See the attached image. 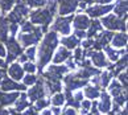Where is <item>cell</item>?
<instances>
[{"mask_svg":"<svg viewBox=\"0 0 128 115\" xmlns=\"http://www.w3.org/2000/svg\"><path fill=\"white\" fill-rule=\"evenodd\" d=\"M65 102L66 100H65V94L64 93H56L50 99V103L53 104L54 107H61Z\"/></svg>","mask_w":128,"mask_h":115,"instance_id":"1f68e13d","label":"cell"},{"mask_svg":"<svg viewBox=\"0 0 128 115\" xmlns=\"http://www.w3.org/2000/svg\"><path fill=\"white\" fill-rule=\"evenodd\" d=\"M42 82H44L46 94H56V93H61V90H62V85H61V81L42 79Z\"/></svg>","mask_w":128,"mask_h":115,"instance_id":"44dd1931","label":"cell"},{"mask_svg":"<svg viewBox=\"0 0 128 115\" xmlns=\"http://www.w3.org/2000/svg\"><path fill=\"white\" fill-rule=\"evenodd\" d=\"M16 0H0V11L3 13H7L8 11H11L15 6Z\"/></svg>","mask_w":128,"mask_h":115,"instance_id":"836d02e7","label":"cell"},{"mask_svg":"<svg viewBox=\"0 0 128 115\" xmlns=\"http://www.w3.org/2000/svg\"><path fill=\"white\" fill-rule=\"evenodd\" d=\"M72 21L73 16H58L53 19V24L50 27V31L57 33V35H62V36H69L72 32Z\"/></svg>","mask_w":128,"mask_h":115,"instance_id":"277c9868","label":"cell"},{"mask_svg":"<svg viewBox=\"0 0 128 115\" xmlns=\"http://www.w3.org/2000/svg\"><path fill=\"white\" fill-rule=\"evenodd\" d=\"M37 79H38V78H37L34 74H26V75L22 77V85H25L26 87H28V86H33L37 82Z\"/></svg>","mask_w":128,"mask_h":115,"instance_id":"8d00e7d4","label":"cell"},{"mask_svg":"<svg viewBox=\"0 0 128 115\" xmlns=\"http://www.w3.org/2000/svg\"><path fill=\"white\" fill-rule=\"evenodd\" d=\"M58 42H60V38L58 35L54 32H46V35L42 37V40L40 42L38 48H36V52H37V60H38V66L37 69L40 71L44 70V68L50 62L52 57L54 54V50L57 49L58 46Z\"/></svg>","mask_w":128,"mask_h":115,"instance_id":"6da1fadb","label":"cell"},{"mask_svg":"<svg viewBox=\"0 0 128 115\" xmlns=\"http://www.w3.org/2000/svg\"><path fill=\"white\" fill-rule=\"evenodd\" d=\"M50 104V100L46 99V98H42V99H38L34 102V108L38 111V110H44L46 108V106H49Z\"/></svg>","mask_w":128,"mask_h":115,"instance_id":"f35d334b","label":"cell"},{"mask_svg":"<svg viewBox=\"0 0 128 115\" xmlns=\"http://www.w3.org/2000/svg\"><path fill=\"white\" fill-rule=\"evenodd\" d=\"M8 27L9 23L6 17H0V42H6L8 38Z\"/></svg>","mask_w":128,"mask_h":115,"instance_id":"4dcf8cb0","label":"cell"},{"mask_svg":"<svg viewBox=\"0 0 128 115\" xmlns=\"http://www.w3.org/2000/svg\"><path fill=\"white\" fill-rule=\"evenodd\" d=\"M114 15L119 19L127 17V0H118V3L112 8Z\"/></svg>","mask_w":128,"mask_h":115,"instance_id":"d4e9b609","label":"cell"},{"mask_svg":"<svg viewBox=\"0 0 128 115\" xmlns=\"http://www.w3.org/2000/svg\"><path fill=\"white\" fill-rule=\"evenodd\" d=\"M126 19L123 17L119 19L118 16H115L114 13H108V15L103 16V19L100 20L102 27H106L107 31H120V32H126L127 29V24H126Z\"/></svg>","mask_w":128,"mask_h":115,"instance_id":"5b68a950","label":"cell"},{"mask_svg":"<svg viewBox=\"0 0 128 115\" xmlns=\"http://www.w3.org/2000/svg\"><path fill=\"white\" fill-rule=\"evenodd\" d=\"M0 115H9V110H7V108H0Z\"/></svg>","mask_w":128,"mask_h":115,"instance_id":"db71d44e","label":"cell"},{"mask_svg":"<svg viewBox=\"0 0 128 115\" xmlns=\"http://www.w3.org/2000/svg\"><path fill=\"white\" fill-rule=\"evenodd\" d=\"M28 16H29V7L24 3V0H16L15 6L6 19L9 24H21Z\"/></svg>","mask_w":128,"mask_h":115,"instance_id":"3957f363","label":"cell"},{"mask_svg":"<svg viewBox=\"0 0 128 115\" xmlns=\"http://www.w3.org/2000/svg\"><path fill=\"white\" fill-rule=\"evenodd\" d=\"M4 77H6V70H4V69H0V82L3 81Z\"/></svg>","mask_w":128,"mask_h":115,"instance_id":"11a10c76","label":"cell"},{"mask_svg":"<svg viewBox=\"0 0 128 115\" xmlns=\"http://www.w3.org/2000/svg\"><path fill=\"white\" fill-rule=\"evenodd\" d=\"M6 46H7V49H6V52H7L6 64H12V62L22 53V48L18 44V41L16 40V37H13V36H9L7 38Z\"/></svg>","mask_w":128,"mask_h":115,"instance_id":"52a82bcc","label":"cell"},{"mask_svg":"<svg viewBox=\"0 0 128 115\" xmlns=\"http://www.w3.org/2000/svg\"><path fill=\"white\" fill-rule=\"evenodd\" d=\"M4 68H7V64L3 58H0V69H4Z\"/></svg>","mask_w":128,"mask_h":115,"instance_id":"9f6ffc18","label":"cell"},{"mask_svg":"<svg viewBox=\"0 0 128 115\" xmlns=\"http://www.w3.org/2000/svg\"><path fill=\"white\" fill-rule=\"evenodd\" d=\"M9 115H21L20 112L15 111V110H9Z\"/></svg>","mask_w":128,"mask_h":115,"instance_id":"6f0895ef","label":"cell"},{"mask_svg":"<svg viewBox=\"0 0 128 115\" xmlns=\"http://www.w3.org/2000/svg\"><path fill=\"white\" fill-rule=\"evenodd\" d=\"M8 75H9V78L13 79V81H16V82L21 81L22 77H24L22 66L18 64V62H13V64H11V66L8 68Z\"/></svg>","mask_w":128,"mask_h":115,"instance_id":"d6986e66","label":"cell"},{"mask_svg":"<svg viewBox=\"0 0 128 115\" xmlns=\"http://www.w3.org/2000/svg\"><path fill=\"white\" fill-rule=\"evenodd\" d=\"M41 38H42V31L40 27H37L34 31L29 32V33H20L18 32L16 40L21 45V48H29V46H33L34 44H37V42H40Z\"/></svg>","mask_w":128,"mask_h":115,"instance_id":"8992f818","label":"cell"},{"mask_svg":"<svg viewBox=\"0 0 128 115\" xmlns=\"http://www.w3.org/2000/svg\"><path fill=\"white\" fill-rule=\"evenodd\" d=\"M123 91H127V89L126 87H123V86L118 82V81H111L110 85H108V94H110V97H116V95H119L122 94Z\"/></svg>","mask_w":128,"mask_h":115,"instance_id":"83f0119b","label":"cell"},{"mask_svg":"<svg viewBox=\"0 0 128 115\" xmlns=\"http://www.w3.org/2000/svg\"><path fill=\"white\" fill-rule=\"evenodd\" d=\"M69 71L66 65H50L45 71H42V79H50V81H61L65 77V74Z\"/></svg>","mask_w":128,"mask_h":115,"instance_id":"ba28073f","label":"cell"},{"mask_svg":"<svg viewBox=\"0 0 128 115\" xmlns=\"http://www.w3.org/2000/svg\"><path fill=\"white\" fill-rule=\"evenodd\" d=\"M103 29V27H102V24L99 20H92V21H90V25H88V32L86 33V37L88 38H91L94 36H96L99 32H102Z\"/></svg>","mask_w":128,"mask_h":115,"instance_id":"f1b7e54d","label":"cell"},{"mask_svg":"<svg viewBox=\"0 0 128 115\" xmlns=\"http://www.w3.org/2000/svg\"><path fill=\"white\" fill-rule=\"evenodd\" d=\"M56 15V11H52L49 8H38L37 11H33L29 13V21L36 27H42V33L48 31L50 23L53 21Z\"/></svg>","mask_w":128,"mask_h":115,"instance_id":"7a4b0ae2","label":"cell"},{"mask_svg":"<svg viewBox=\"0 0 128 115\" xmlns=\"http://www.w3.org/2000/svg\"><path fill=\"white\" fill-rule=\"evenodd\" d=\"M29 106H30V103H29V100H28L26 94H20L18 98L16 99V102H15V111H17V112L24 111V110L28 108Z\"/></svg>","mask_w":128,"mask_h":115,"instance_id":"4316f807","label":"cell"},{"mask_svg":"<svg viewBox=\"0 0 128 115\" xmlns=\"http://www.w3.org/2000/svg\"><path fill=\"white\" fill-rule=\"evenodd\" d=\"M61 44H62L64 48H66L68 50L70 49H75V48H78V45L80 44V40H78L77 37L74 35H69V36H65L61 38Z\"/></svg>","mask_w":128,"mask_h":115,"instance_id":"cb8c5ba5","label":"cell"},{"mask_svg":"<svg viewBox=\"0 0 128 115\" xmlns=\"http://www.w3.org/2000/svg\"><path fill=\"white\" fill-rule=\"evenodd\" d=\"M127 102V91H123L122 94L116 95V97H114V106L120 108L124 106V103Z\"/></svg>","mask_w":128,"mask_h":115,"instance_id":"d6a6232c","label":"cell"},{"mask_svg":"<svg viewBox=\"0 0 128 115\" xmlns=\"http://www.w3.org/2000/svg\"><path fill=\"white\" fill-rule=\"evenodd\" d=\"M114 6L112 4H107V6H102V4H96V6H91L86 8V15L88 17L96 19V17H103L108 15L112 11Z\"/></svg>","mask_w":128,"mask_h":115,"instance_id":"4fadbf2b","label":"cell"},{"mask_svg":"<svg viewBox=\"0 0 128 115\" xmlns=\"http://www.w3.org/2000/svg\"><path fill=\"white\" fill-rule=\"evenodd\" d=\"M99 97H100V99H99V102H96L98 111L102 114H108L111 111V107H112V100H111L110 94L106 91H102Z\"/></svg>","mask_w":128,"mask_h":115,"instance_id":"2e32d148","label":"cell"},{"mask_svg":"<svg viewBox=\"0 0 128 115\" xmlns=\"http://www.w3.org/2000/svg\"><path fill=\"white\" fill-rule=\"evenodd\" d=\"M112 74L111 71H103V73H100L98 75V86L100 89H104L107 87L108 85H110V82L112 81Z\"/></svg>","mask_w":128,"mask_h":115,"instance_id":"f546056e","label":"cell"},{"mask_svg":"<svg viewBox=\"0 0 128 115\" xmlns=\"http://www.w3.org/2000/svg\"><path fill=\"white\" fill-rule=\"evenodd\" d=\"M95 2H98L99 4H102V6H107V4H110L114 0H95Z\"/></svg>","mask_w":128,"mask_h":115,"instance_id":"f5cc1de1","label":"cell"},{"mask_svg":"<svg viewBox=\"0 0 128 115\" xmlns=\"http://www.w3.org/2000/svg\"><path fill=\"white\" fill-rule=\"evenodd\" d=\"M82 46L83 49H90V48H92V40H83L82 41Z\"/></svg>","mask_w":128,"mask_h":115,"instance_id":"c3c4849f","label":"cell"},{"mask_svg":"<svg viewBox=\"0 0 128 115\" xmlns=\"http://www.w3.org/2000/svg\"><path fill=\"white\" fill-rule=\"evenodd\" d=\"M60 16H68L78 8V0H56Z\"/></svg>","mask_w":128,"mask_h":115,"instance_id":"7c38bea8","label":"cell"},{"mask_svg":"<svg viewBox=\"0 0 128 115\" xmlns=\"http://www.w3.org/2000/svg\"><path fill=\"white\" fill-rule=\"evenodd\" d=\"M45 95H46V91H45V86H44V82H42V78L37 79V82L33 86H30L26 93V97L29 98L30 102H36L38 99L45 98Z\"/></svg>","mask_w":128,"mask_h":115,"instance_id":"8fae6325","label":"cell"},{"mask_svg":"<svg viewBox=\"0 0 128 115\" xmlns=\"http://www.w3.org/2000/svg\"><path fill=\"white\" fill-rule=\"evenodd\" d=\"M119 115H127V108H126V107L123 108L122 111H120V114H119Z\"/></svg>","mask_w":128,"mask_h":115,"instance_id":"680465c9","label":"cell"},{"mask_svg":"<svg viewBox=\"0 0 128 115\" xmlns=\"http://www.w3.org/2000/svg\"><path fill=\"white\" fill-rule=\"evenodd\" d=\"M0 90H2V91H6V93H9V91H25L26 86L22 85V83H18V82H16V81L8 78V77H4L3 81L0 82Z\"/></svg>","mask_w":128,"mask_h":115,"instance_id":"5bb4252c","label":"cell"},{"mask_svg":"<svg viewBox=\"0 0 128 115\" xmlns=\"http://www.w3.org/2000/svg\"><path fill=\"white\" fill-rule=\"evenodd\" d=\"M110 42L112 44L114 48H126L127 46V33L126 32L115 33Z\"/></svg>","mask_w":128,"mask_h":115,"instance_id":"603a6c76","label":"cell"},{"mask_svg":"<svg viewBox=\"0 0 128 115\" xmlns=\"http://www.w3.org/2000/svg\"><path fill=\"white\" fill-rule=\"evenodd\" d=\"M60 115H78V111L73 107H66Z\"/></svg>","mask_w":128,"mask_h":115,"instance_id":"ee69618b","label":"cell"},{"mask_svg":"<svg viewBox=\"0 0 128 115\" xmlns=\"http://www.w3.org/2000/svg\"><path fill=\"white\" fill-rule=\"evenodd\" d=\"M83 97H87L88 100H94V99H96L99 95H100L102 93V89L99 87V86L96 85H86L84 86V90H83Z\"/></svg>","mask_w":128,"mask_h":115,"instance_id":"7402d4cb","label":"cell"},{"mask_svg":"<svg viewBox=\"0 0 128 115\" xmlns=\"http://www.w3.org/2000/svg\"><path fill=\"white\" fill-rule=\"evenodd\" d=\"M90 17L84 13H78L73 17V25L75 28V31H84L87 29L90 25Z\"/></svg>","mask_w":128,"mask_h":115,"instance_id":"e0dca14e","label":"cell"},{"mask_svg":"<svg viewBox=\"0 0 128 115\" xmlns=\"http://www.w3.org/2000/svg\"><path fill=\"white\" fill-rule=\"evenodd\" d=\"M21 115H38V114H37V110H36L34 107L29 106L28 108H25V111L22 112Z\"/></svg>","mask_w":128,"mask_h":115,"instance_id":"bcb514c9","label":"cell"},{"mask_svg":"<svg viewBox=\"0 0 128 115\" xmlns=\"http://www.w3.org/2000/svg\"><path fill=\"white\" fill-rule=\"evenodd\" d=\"M70 57H72V53H70V50H68L64 46H60L58 49H57V52L53 54V64L54 65H61L62 62H65L66 60H69Z\"/></svg>","mask_w":128,"mask_h":115,"instance_id":"ffe728a7","label":"cell"},{"mask_svg":"<svg viewBox=\"0 0 128 115\" xmlns=\"http://www.w3.org/2000/svg\"><path fill=\"white\" fill-rule=\"evenodd\" d=\"M40 115H53V112H52V110H49V108H44V110H41Z\"/></svg>","mask_w":128,"mask_h":115,"instance_id":"816d5d0a","label":"cell"},{"mask_svg":"<svg viewBox=\"0 0 128 115\" xmlns=\"http://www.w3.org/2000/svg\"><path fill=\"white\" fill-rule=\"evenodd\" d=\"M18 95H20V94H18L17 91L6 93V91H2V90H0V108L13 104L16 102V99L18 98Z\"/></svg>","mask_w":128,"mask_h":115,"instance_id":"ac0fdd59","label":"cell"},{"mask_svg":"<svg viewBox=\"0 0 128 115\" xmlns=\"http://www.w3.org/2000/svg\"><path fill=\"white\" fill-rule=\"evenodd\" d=\"M8 32L11 33V36L15 37L17 35V32H18V24H9V27H8Z\"/></svg>","mask_w":128,"mask_h":115,"instance_id":"7bdbcfd3","label":"cell"},{"mask_svg":"<svg viewBox=\"0 0 128 115\" xmlns=\"http://www.w3.org/2000/svg\"><path fill=\"white\" fill-rule=\"evenodd\" d=\"M0 16H2V15H0Z\"/></svg>","mask_w":128,"mask_h":115,"instance_id":"91938a15","label":"cell"},{"mask_svg":"<svg viewBox=\"0 0 128 115\" xmlns=\"http://www.w3.org/2000/svg\"><path fill=\"white\" fill-rule=\"evenodd\" d=\"M84 57H86V58H90V62H92L94 68H96V69L107 68V66L110 65V62L107 61L104 53H103V52H100V50L84 49Z\"/></svg>","mask_w":128,"mask_h":115,"instance_id":"9c48e42d","label":"cell"},{"mask_svg":"<svg viewBox=\"0 0 128 115\" xmlns=\"http://www.w3.org/2000/svg\"><path fill=\"white\" fill-rule=\"evenodd\" d=\"M48 0H25V4L30 8H44Z\"/></svg>","mask_w":128,"mask_h":115,"instance_id":"d590c367","label":"cell"},{"mask_svg":"<svg viewBox=\"0 0 128 115\" xmlns=\"http://www.w3.org/2000/svg\"><path fill=\"white\" fill-rule=\"evenodd\" d=\"M95 0H78V7L80 8H86L87 6H90V4H92Z\"/></svg>","mask_w":128,"mask_h":115,"instance_id":"f6af8a7d","label":"cell"},{"mask_svg":"<svg viewBox=\"0 0 128 115\" xmlns=\"http://www.w3.org/2000/svg\"><path fill=\"white\" fill-rule=\"evenodd\" d=\"M119 81H118V82H119L123 87H126L127 89V85H128V75H127V71H120L119 74Z\"/></svg>","mask_w":128,"mask_h":115,"instance_id":"b9f144b4","label":"cell"},{"mask_svg":"<svg viewBox=\"0 0 128 115\" xmlns=\"http://www.w3.org/2000/svg\"><path fill=\"white\" fill-rule=\"evenodd\" d=\"M7 52H6V48H4V45L0 42V58H3V57H6Z\"/></svg>","mask_w":128,"mask_h":115,"instance_id":"f907efd6","label":"cell"},{"mask_svg":"<svg viewBox=\"0 0 128 115\" xmlns=\"http://www.w3.org/2000/svg\"><path fill=\"white\" fill-rule=\"evenodd\" d=\"M24 54L26 56L28 61L33 62V61L36 60V46H29V48H26V50H25Z\"/></svg>","mask_w":128,"mask_h":115,"instance_id":"60d3db41","label":"cell"},{"mask_svg":"<svg viewBox=\"0 0 128 115\" xmlns=\"http://www.w3.org/2000/svg\"><path fill=\"white\" fill-rule=\"evenodd\" d=\"M74 36L78 38V40H83V38H86V32L84 31H75Z\"/></svg>","mask_w":128,"mask_h":115,"instance_id":"7dc6e473","label":"cell"},{"mask_svg":"<svg viewBox=\"0 0 128 115\" xmlns=\"http://www.w3.org/2000/svg\"><path fill=\"white\" fill-rule=\"evenodd\" d=\"M124 53H126V50H116L115 48H111L108 45L104 48V56H107L108 60H110L111 62H116L120 58V56L124 54Z\"/></svg>","mask_w":128,"mask_h":115,"instance_id":"484cf974","label":"cell"},{"mask_svg":"<svg viewBox=\"0 0 128 115\" xmlns=\"http://www.w3.org/2000/svg\"><path fill=\"white\" fill-rule=\"evenodd\" d=\"M90 107H91V100H82L79 104V108H80V115H86L90 111Z\"/></svg>","mask_w":128,"mask_h":115,"instance_id":"ab89813d","label":"cell"},{"mask_svg":"<svg viewBox=\"0 0 128 115\" xmlns=\"http://www.w3.org/2000/svg\"><path fill=\"white\" fill-rule=\"evenodd\" d=\"M68 61V65H66V68H68L69 70H74L75 68H77V65H75V62H74V60H72V58H69V60H66Z\"/></svg>","mask_w":128,"mask_h":115,"instance_id":"681fc988","label":"cell"},{"mask_svg":"<svg viewBox=\"0 0 128 115\" xmlns=\"http://www.w3.org/2000/svg\"><path fill=\"white\" fill-rule=\"evenodd\" d=\"M112 36H114V32H111V31H104L103 32L102 31L96 36L95 40H92V49H95V50L104 49V48L110 44Z\"/></svg>","mask_w":128,"mask_h":115,"instance_id":"9a60e30c","label":"cell"},{"mask_svg":"<svg viewBox=\"0 0 128 115\" xmlns=\"http://www.w3.org/2000/svg\"><path fill=\"white\" fill-rule=\"evenodd\" d=\"M83 60H86V57H84V49L82 48H75V52H74V62L75 65H79L80 62Z\"/></svg>","mask_w":128,"mask_h":115,"instance_id":"e575fe53","label":"cell"},{"mask_svg":"<svg viewBox=\"0 0 128 115\" xmlns=\"http://www.w3.org/2000/svg\"><path fill=\"white\" fill-rule=\"evenodd\" d=\"M88 81L86 79H82L79 78L78 75H75V73L73 74H68L64 77V83H65V87L66 90L69 91H75V90H79L80 87H84L87 85Z\"/></svg>","mask_w":128,"mask_h":115,"instance_id":"30bf717a","label":"cell"},{"mask_svg":"<svg viewBox=\"0 0 128 115\" xmlns=\"http://www.w3.org/2000/svg\"><path fill=\"white\" fill-rule=\"evenodd\" d=\"M22 70H24V73L26 71L28 74H34L36 70H37V66L30 61H26V62H24V65H22Z\"/></svg>","mask_w":128,"mask_h":115,"instance_id":"74e56055","label":"cell"}]
</instances>
